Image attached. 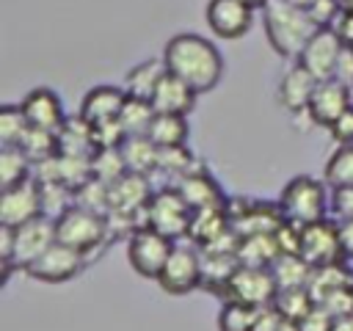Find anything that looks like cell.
Returning <instances> with one entry per match:
<instances>
[{"label": "cell", "instance_id": "1", "mask_svg": "<svg viewBox=\"0 0 353 331\" xmlns=\"http://www.w3.org/2000/svg\"><path fill=\"white\" fill-rule=\"evenodd\" d=\"M165 69L185 80L196 94L212 91L223 77V55L221 50L199 36V33H176L168 39L163 50Z\"/></svg>", "mask_w": 353, "mask_h": 331}, {"label": "cell", "instance_id": "2", "mask_svg": "<svg viewBox=\"0 0 353 331\" xmlns=\"http://www.w3.org/2000/svg\"><path fill=\"white\" fill-rule=\"evenodd\" d=\"M262 22L270 47L281 58H298L306 41L317 33V22L309 17V11L290 0H270L262 8Z\"/></svg>", "mask_w": 353, "mask_h": 331}, {"label": "cell", "instance_id": "3", "mask_svg": "<svg viewBox=\"0 0 353 331\" xmlns=\"http://www.w3.org/2000/svg\"><path fill=\"white\" fill-rule=\"evenodd\" d=\"M110 234V223L108 215L80 207V204H69L55 215V237L58 243H66L77 251H83L91 259V251L102 248V243Z\"/></svg>", "mask_w": 353, "mask_h": 331}, {"label": "cell", "instance_id": "4", "mask_svg": "<svg viewBox=\"0 0 353 331\" xmlns=\"http://www.w3.org/2000/svg\"><path fill=\"white\" fill-rule=\"evenodd\" d=\"M279 207H281L287 221H292L298 226H306V223H314V221L328 215L331 199H328L325 182H320L314 177H306V174H298L281 188Z\"/></svg>", "mask_w": 353, "mask_h": 331}, {"label": "cell", "instance_id": "5", "mask_svg": "<svg viewBox=\"0 0 353 331\" xmlns=\"http://www.w3.org/2000/svg\"><path fill=\"white\" fill-rule=\"evenodd\" d=\"M171 248H174L171 237H165L152 226H141L127 237V262L138 276L157 281L160 270L171 257Z\"/></svg>", "mask_w": 353, "mask_h": 331}, {"label": "cell", "instance_id": "6", "mask_svg": "<svg viewBox=\"0 0 353 331\" xmlns=\"http://www.w3.org/2000/svg\"><path fill=\"white\" fill-rule=\"evenodd\" d=\"M157 284L168 295H188L193 290H201V251H199V245L174 243L171 257L157 276Z\"/></svg>", "mask_w": 353, "mask_h": 331}, {"label": "cell", "instance_id": "7", "mask_svg": "<svg viewBox=\"0 0 353 331\" xmlns=\"http://www.w3.org/2000/svg\"><path fill=\"white\" fill-rule=\"evenodd\" d=\"M190 207L188 201L179 196V190L174 185L168 188H160L152 193L149 204H146V226L163 232L165 237H182L188 234V223H190Z\"/></svg>", "mask_w": 353, "mask_h": 331}, {"label": "cell", "instance_id": "8", "mask_svg": "<svg viewBox=\"0 0 353 331\" xmlns=\"http://www.w3.org/2000/svg\"><path fill=\"white\" fill-rule=\"evenodd\" d=\"M39 215H47L44 207V188L39 179H25L14 188L0 190V226H22Z\"/></svg>", "mask_w": 353, "mask_h": 331}, {"label": "cell", "instance_id": "9", "mask_svg": "<svg viewBox=\"0 0 353 331\" xmlns=\"http://www.w3.org/2000/svg\"><path fill=\"white\" fill-rule=\"evenodd\" d=\"M8 229V240H11V265L25 270L39 254H44L58 237H55V218L50 215H39L17 229Z\"/></svg>", "mask_w": 353, "mask_h": 331}, {"label": "cell", "instance_id": "10", "mask_svg": "<svg viewBox=\"0 0 353 331\" xmlns=\"http://www.w3.org/2000/svg\"><path fill=\"white\" fill-rule=\"evenodd\" d=\"M85 262H88V257L83 251L55 240L44 254H39L25 268V273L36 281H44V284H63V281L74 279L85 268Z\"/></svg>", "mask_w": 353, "mask_h": 331}, {"label": "cell", "instance_id": "11", "mask_svg": "<svg viewBox=\"0 0 353 331\" xmlns=\"http://www.w3.org/2000/svg\"><path fill=\"white\" fill-rule=\"evenodd\" d=\"M226 212L232 221V229L240 237L248 234H273L287 218L276 204H265V201H254V199H229L226 201Z\"/></svg>", "mask_w": 353, "mask_h": 331}, {"label": "cell", "instance_id": "12", "mask_svg": "<svg viewBox=\"0 0 353 331\" xmlns=\"http://www.w3.org/2000/svg\"><path fill=\"white\" fill-rule=\"evenodd\" d=\"M279 287L276 279L270 273V268H256V265H240L234 270V276L229 279L226 290H223V301H240L248 306H270L276 298Z\"/></svg>", "mask_w": 353, "mask_h": 331}, {"label": "cell", "instance_id": "13", "mask_svg": "<svg viewBox=\"0 0 353 331\" xmlns=\"http://www.w3.org/2000/svg\"><path fill=\"white\" fill-rule=\"evenodd\" d=\"M298 254L312 265V268H325L334 262H347L342 254L339 243V223L320 218L314 223L301 226V248Z\"/></svg>", "mask_w": 353, "mask_h": 331}, {"label": "cell", "instance_id": "14", "mask_svg": "<svg viewBox=\"0 0 353 331\" xmlns=\"http://www.w3.org/2000/svg\"><path fill=\"white\" fill-rule=\"evenodd\" d=\"M342 50H345V44H342V39L336 36L334 28H317V33L306 41V47L301 50V55L295 61L314 80H331L334 72H336V63H339Z\"/></svg>", "mask_w": 353, "mask_h": 331}, {"label": "cell", "instance_id": "15", "mask_svg": "<svg viewBox=\"0 0 353 331\" xmlns=\"http://www.w3.org/2000/svg\"><path fill=\"white\" fill-rule=\"evenodd\" d=\"M152 193H154V188H152L149 177L127 171L124 177H119L116 182L108 185V212L143 215Z\"/></svg>", "mask_w": 353, "mask_h": 331}, {"label": "cell", "instance_id": "16", "mask_svg": "<svg viewBox=\"0 0 353 331\" xmlns=\"http://www.w3.org/2000/svg\"><path fill=\"white\" fill-rule=\"evenodd\" d=\"M204 17H207L210 30L226 41L245 36L254 25V8L240 0H210Z\"/></svg>", "mask_w": 353, "mask_h": 331}, {"label": "cell", "instance_id": "17", "mask_svg": "<svg viewBox=\"0 0 353 331\" xmlns=\"http://www.w3.org/2000/svg\"><path fill=\"white\" fill-rule=\"evenodd\" d=\"M350 105H353V99H350V88L345 83H339L336 77L317 80L314 94H312L309 108H306V116L320 127H331Z\"/></svg>", "mask_w": 353, "mask_h": 331}, {"label": "cell", "instance_id": "18", "mask_svg": "<svg viewBox=\"0 0 353 331\" xmlns=\"http://www.w3.org/2000/svg\"><path fill=\"white\" fill-rule=\"evenodd\" d=\"M25 119L30 121V127H39V130H50V132H58L66 121V113H63V105H61V97L47 88V86H39L33 91H28L19 102Z\"/></svg>", "mask_w": 353, "mask_h": 331}, {"label": "cell", "instance_id": "19", "mask_svg": "<svg viewBox=\"0 0 353 331\" xmlns=\"http://www.w3.org/2000/svg\"><path fill=\"white\" fill-rule=\"evenodd\" d=\"M174 188L179 190V196L188 201L190 210H204V207H223L226 196L218 188V182L207 174V168L199 163L193 171H188L185 177L174 179Z\"/></svg>", "mask_w": 353, "mask_h": 331}, {"label": "cell", "instance_id": "20", "mask_svg": "<svg viewBox=\"0 0 353 331\" xmlns=\"http://www.w3.org/2000/svg\"><path fill=\"white\" fill-rule=\"evenodd\" d=\"M124 99H127V91L119 88V86H94L80 99V110L77 113L91 127H99V124H108V121H116L119 119Z\"/></svg>", "mask_w": 353, "mask_h": 331}, {"label": "cell", "instance_id": "21", "mask_svg": "<svg viewBox=\"0 0 353 331\" xmlns=\"http://www.w3.org/2000/svg\"><path fill=\"white\" fill-rule=\"evenodd\" d=\"M314 86H317V80L295 61V63L281 74V80H279V91H276L279 105H281L284 110H290V113H306L309 99H312V94H314Z\"/></svg>", "mask_w": 353, "mask_h": 331}, {"label": "cell", "instance_id": "22", "mask_svg": "<svg viewBox=\"0 0 353 331\" xmlns=\"http://www.w3.org/2000/svg\"><path fill=\"white\" fill-rule=\"evenodd\" d=\"M196 97H199V94H196L185 80H179L176 74L165 72V74H163V80L157 83L154 94L149 97V102L154 105V110H157V113H176V116H188V113L196 108Z\"/></svg>", "mask_w": 353, "mask_h": 331}, {"label": "cell", "instance_id": "23", "mask_svg": "<svg viewBox=\"0 0 353 331\" xmlns=\"http://www.w3.org/2000/svg\"><path fill=\"white\" fill-rule=\"evenodd\" d=\"M232 229L226 204L223 207H204V210H193L190 212V223H188V240L193 245H207L212 240H218L223 232Z\"/></svg>", "mask_w": 353, "mask_h": 331}, {"label": "cell", "instance_id": "24", "mask_svg": "<svg viewBox=\"0 0 353 331\" xmlns=\"http://www.w3.org/2000/svg\"><path fill=\"white\" fill-rule=\"evenodd\" d=\"M97 143H94V127L77 113L63 121L58 130V154H72V157H94Z\"/></svg>", "mask_w": 353, "mask_h": 331}, {"label": "cell", "instance_id": "25", "mask_svg": "<svg viewBox=\"0 0 353 331\" xmlns=\"http://www.w3.org/2000/svg\"><path fill=\"white\" fill-rule=\"evenodd\" d=\"M201 251V248H199ZM240 268L237 254H221V251H201V290L223 295L229 279Z\"/></svg>", "mask_w": 353, "mask_h": 331}, {"label": "cell", "instance_id": "26", "mask_svg": "<svg viewBox=\"0 0 353 331\" xmlns=\"http://www.w3.org/2000/svg\"><path fill=\"white\" fill-rule=\"evenodd\" d=\"M119 152H121V157H124L127 171L143 174V177H149L152 171H157L160 146H157L149 135H127V138L121 141Z\"/></svg>", "mask_w": 353, "mask_h": 331}, {"label": "cell", "instance_id": "27", "mask_svg": "<svg viewBox=\"0 0 353 331\" xmlns=\"http://www.w3.org/2000/svg\"><path fill=\"white\" fill-rule=\"evenodd\" d=\"M345 287H353V270L347 268V262H334L325 268H314L306 290H309L312 301L320 303L323 298H328L331 292L345 290Z\"/></svg>", "mask_w": 353, "mask_h": 331}, {"label": "cell", "instance_id": "28", "mask_svg": "<svg viewBox=\"0 0 353 331\" xmlns=\"http://www.w3.org/2000/svg\"><path fill=\"white\" fill-rule=\"evenodd\" d=\"M312 265L301 257V254H279L270 265V273L276 279L279 290H298V287H309L312 279Z\"/></svg>", "mask_w": 353, "mask_h": 331}, {"label": "cell", "instance_id": "29", "mask_svg": "<svg viewBox=\"0 0 353 331\" xmlns=\"http://www.w3.org/2000/svg\"><path fill=\"white\" fill-rule=\"evenodd\" d=\"M165 72H168V69H165V61H163V58H160V61L149 58V61L132 66V69L124 74V91L132 94V97H143V99H149V97L154 94V88H157V83L163 80Z\"/></svg>", "mask_w": 353, "mask_h": 331}, {"label": "cell", "instance_id": "30", "mask_svg": "<svg viewBox=\"0 0 353 331\" xmlns=\"http://www.w3.org/2000/svg\"><path fill=\"white\" fill-rule=\"evenodd\" d=\"M154 116H157V110H154V105L149 99L127 94V99L121 105V113H119V124H121V130L127 135H146L152 121H154Z\"/></svg>", "mask_w": 353, "mask_h": 331}, {"label": "cell", "instance_id": "31", "mask_svg": "<svg viewBox=\"0 0 353 331\" xmlns=\"http://www.w3.org/2000/svg\"><path fill=\"white\" fill-rule=\"evenodd\" d=\"M33 177V163L19 146H0V190Z\"/></svg>", "mask_w": 353, "mask_h": 331}, {"label": "cell", "instance_id": "32", "mask_svg": "<svg viewBox=\"0 0 353 331\" xmlns=\"http://www.w3.org/2000/svg\"><path fill=\"white\" fill-rule=\"evenodd\" d=\"M279 254L281 251L273 234H248L240 240V248H237L240 265H256V268H270Z\"/></svg>", "mask_w": 353, "mask_h": 331}, {"label": "cell", "instance_id": "33", "mask_svg": "<svg viewBox=\"0 0 353 331\" xmlns=\"http://www.w3.org/2000/svg\"><path fill=\"white\" fill-rule=\"evenodd\" d=\"M146 135H149L160 149H163V146H182V143L188 141V116L157 113Z\"/></svg>", "mask_w": 353, "mask_h": 331}, {"label": "cell", "instance_id": "34", "mask_svg": "<svg viewBox=\"0 0 353 331\" xmlns=\"http://www.w3.org/2000/svg\"><path fill=\"white\" fill-rule=\"evenodd\" d=\"M323 179L325 185L334 188H353V143L336 146L331 157L323 166Z\"/></svg>", "mask_w": 353, "mask_h": 331}, {"label": "cell", "instance_id": "35", "mask_svg": "<svg viewBox=\"0 0 353 331\" xmlns=\"http://www.w3.org/2000/svg\"><path fill=\"white\" fill-rule=\"evenodd\" d=\"M19 149L30 157V163H44L50 157L58 154V132H50V130H39V127H30L25 132V138L19 141Z\"/></svg>", "mask_w": 353, "mask_h": 331}, {"label": "cell", "instance_id": "36", "mask_svg": "<svg viewBox=\"0 0 353 331\" xmlns=\"http://www.w3.org/2000/svg\"><path fill=\"white\" fill-rule=\"evenodd\" d=\"M259 309L240 303V301H223L218 312V331H254Z\"/></svg>", "mask_w": 353, "mask_h": 331}, {"label": "cell", "instance_id": "37", "mask_svg": "<svg viewBox=\"0 0 353 331\" xmlns=\"http://www.w3.org/2000/svg\"><path fill=\"white\" fill-rule=\"evenodd\" d=\"M199 166V160L190 154V149L182 143V146H163L160 154H157V171L168 174L171 179H179L185 177L188 171H193Z\"/></svg>", "mask_w": 353, "mask_h": 331}, {"label": "cell", "instance_id": "38", "mask_svg": "<svg viewBox=\"0 0 353 331\" xmlns=\"http://www.w3.org/2000/svg\"><path fill=\"white\" fill-rule=\"evenodd\" d=\"M28 130H30V121L25 119L19 105L0 108V146H19Z\"/></svg>", "mask_w": 353, "mask_h": 331}, {"label": "cell", "instance_id": "39", "mask_svg": "<svg viewBox=\"0 0 353 331\" xmlns=\"http://www.w3.org/2000/svg\"><path fill=\"white\" fill-rule=\"evenodd\" d=\"M91 174L102 182H116L119 177L127 174V166H124V157L119 152V146H110V149H97L94 157H91Z\"/></svg>", "mask_w": 353, "mask_h": 331}, {"label": "cell", "instance_id": "40", "mask_svg": "<svg viewBox=\"0 0 353 331\" xmlns=\"http://www.w3.org/2000/svg\"><path fill=\"white\" fill-rule=\"evenodd\" d=\"M276 312H281V317H290V320H301L312 306V295L306 287H298V290H279L273 303H270Z\"/></svg>", "mask_w": 353, "mask_h": 331}, {"label": "cell", "instance_id": "41", "mask_svg": "<svg viewBox=\"0 0 353 331\" xmlns=\"http://www.w3.org/2000/svg\"><path fill=\"white\" fill-rule=\"evenodd\" d=\"M306 11L317 22V28H334V22L345 11V6H342V0H312Z\"/></svg>", "mask_w": 353, "mask_h": 331}, {"label": "cell", "instance_id": "42", "mask_svg": "<svg viewBox=\"0 0 353 331\" xmlns=\"http://www.w3.org/2000/svg\"><path fill=\"white\" fill-rule=\"evenodd\" d=\"M273 237H276V245H279L281 254H298V248H301V226H298V223L284 221V223L273 232Z\"/></svg>", "mask_w": 353, "mask_h": 331}, {"label": "cell", "instance_id": "43", "mask_svg": "<svg viewBox=\"0 0 353 331\" xmlns=\"http://www.w3.org/2000/svg\"><path fill=\"white\" fill-rule=\"evenodd\" d=\"M331 323H334V314L328 309H323L320 303H314L301 320H298V328L301 331H331Z\"/></svg>", "mask_w": 353, "mask_h": 331}, {"label": "cell", "instance_id": "44", "mask_svg": "<svg viewBox=\"0 0 353 331\" xmlns=\"http://www.w3.org/2000/svg\"><path fill=\"white\" fill-rule=\"evenodd\" d=\"M331 212L336 215V221H353V188L331 190Z\"/></svg>", "mask_w": 353, "mask_h": 331}, {"label": "cell", "instance_id": "45", "mask_svg": "<svg viewBox=\"0 0 353 331\" xmlns=\"http://www.w3.org/2000/svg\"><path fill=\"white\" fill-rule=\"evenodd\" d=\"M328 132H331V138L339 143V146H347V143H353V105L328 127Z\"/></svg>", "mask_w": 353, "mask_h": 331}, {"label": "cell", "instance_id": "46", "mask_svg": "<svg viewBox=\"0 0 353 331\" xmlns=\"http://www.w3.org/2000/svg\"><path fill=\"white\" fill-rule=\"evenodd\" d=\"M334 77H336L339 83H345L347 88H353V47H345V50H342Z\"/></svg>", "mask_w": 353, "mask_h": 331}, {"label": "cell", "instance_id": "47", "mask_svg": "<svg viewBox=\"0 0 353 331\" xmlns=\"http://www.w3.org/2000/svg\"><path fill=\"white\" fill-rule=\"evenodd\" d=\"M281 323V312H276L273 306H262L254 323V331H276Z\"/></svg>", "mask_w": 353, "mask_h": 331}, {"label": "cell", "instance_id": "48", "mask_svg": "<svg viewBox=\"0 0 353 331\" xmlns=\"http://www.w3.org/2000/svg\"><path fill=\"white\" fill-rule=\"evenodd\" d=\"M334 30L345 47H353V11H342L339 19L334 22Z\"/></svg>", "mask_w": 353, "mask_h": 331}, {"label": "cell", "instance_id": "49", "mask_svg": "<svg viewBox=\"0 0 353 331\" xmlns=\"http://www.w3.org/2000/svg\"><path fill=\"white\" fill-rule=\"evenodd\" d=\"M339 223V243L347 262H353V221H336Z\"/></svg>", "mask_w": 353, "mask_h": 331}, {"label": "cell", "instance_id": "50", "mask_svg": "<svg viewBox=\"0 0 353 331\" xmlns=\"http://www.w3.org/2000/svg\"><path fill=\"white\" fill-rule=\"evenodd\" d=\"M331 331H353V314H339V317H334Z\"/></svg>", "mask_w": 353, "mask_h": 331}, {"label": "cell", "instance_id": "51", "mask_svg": "<svg viewBox=\"0 0 353 331\" xmlns=\"http://www.w3.org/2000/svg\"><path fill=\"white\" fill-rule=\"evenodd\" d=\"M276 331H301V328H298V320L281 317V323H279V328H276Z\"/></svg>", "mask_w": 353, "mask_h": 331}, {"label": "cell", "instance_id": "52", "mask_svg": "<svg viewBox=\"0 0 353 331\" xmlns=\"http://www.w3.org/2000/svg\"><path fill=\"white\" fill-rule=\"evenodd\" d=\"M240 3H245V6H251V8L256 11V8H265L270 0H240Z\"/></svg>", "mask_w": 353, "mask_h": 331}, {"label": "cell", "instance_id": "53", "mask_svg": "<svg viewBox=\"0 0 353 331\" xmlns=\"http://www.w3.org/2000/svg\"><path fill=\"white\" fill-rule=\"evenodd\" d=\"M342 6H345V11H353V0H342Z\"/></svg>", "mask_w": 353, "mask_h": 331}]
</instances>
